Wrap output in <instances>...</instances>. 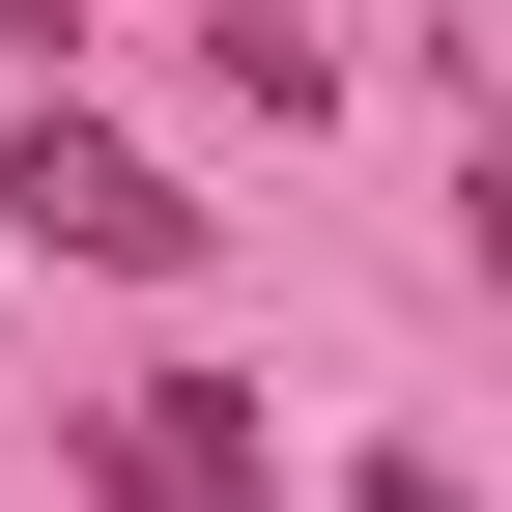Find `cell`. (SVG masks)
Returning <instances> with one entry per match:
<instances>
[{"label": "cell", "mask_w": 512, "mask_h": 512, "mask_svg": "<svg viewBox=\"0 0 512 512\" xmlns=\"http://www.w3.org/2000/svg\"><path fill=\"white\" fill-rule=\"evenodd\" d=\"M86 484H114V512H285V456H256L228 370H143V399L86 427Z\"/></svg>", "instance_id": "cell-2"}, {"label": "cell", "mask_w": 512, "mask_h": 512, "mask_svg": "<svg viewBox=\"0 0 512 512\" xmlns=\"http://www.w3.org/2000/svg\"><path fill=\"white\" fill-rule=\"evenodd\" d=\"M0 57H57V0H0Z\"/></svg>", "instance_id": "cell-4"}, {"label": "cell", "mask_w": 512, "mask_h": 512, "mask_svg": "<svg viewBox=\"0 0 512 512\" xmlns=\"http://www.w3.org/2000/svg\"><path fill=\"white\" fill-rule=\"evenodd\" d=\"M0 228H29V256H114V285H171V256H200V200H171L114 114H29V143H0Z\"/></svg>", "instance_id": "cell-1"}, {"label": "cell", "mask_w": 512, "mask_h": 512, "mask_svg": "<svg viewBox=\"0 0 512 512\" xmlns=\"http://www.w3.org/2000/svg\"><path fill=\"white\" fill-rule=\"evenodd\" d=\"M342 512H484V484H456V456H370V484H342Z\"/></svg>", "instance_id": "cell-3"}]
</instances>
